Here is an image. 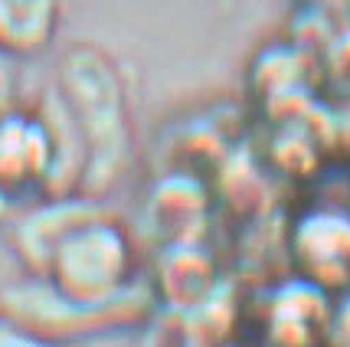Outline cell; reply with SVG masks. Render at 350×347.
Returning <instances> with one entry per match:
<instances>
[{
  "instance_id": "cell-5",
  "label": "cell",
  "mask_w": 350,
  "mask_h": 347,
  "mask_svg": "<svg viewBox=\"0 0 350 347\" xmlns=\"http://www.w3.org/2000/svg\"><path fill=\"white\" fill-rule=\"evenodd\" d=\"M49 135L30 118H20L14 112L0 115V183L23 187L40 181L49 170Z\"/></svg>"
},
{
  "instance_id": "cell-3",
  "label": "cell",
  "mask_w": 350,
  "mask_h": 347,
  "mask_svg": "<svg viewBox=\"0 0 350 347\" xmlns=\"http://www.w3.org/2000/svg\"><path fill=\"white\" fill-rule=\"evenodd\" d=\"M331 318H334L331 292L298 275L288 285L272 292L265 331L275 347H318L327 337Z\"/></svg>"
},
{
  "instance_id": "cell-6",
  "label": "cell",
  "mask_w": 350,
  "mask_h": 347,
  "mask_svg": "<svg viewBox=\"0 0 350 347\" xmlns=\"http://www.w3.org/2000/svg\"><path fill=\"white\" fill-rule=\"evenodd\" d=\"M298 7L314 10V14H337V10H350V0H295Z\"/></svg>"
},
{
  "instance_id": "cell-2",
  "label": "cell",
  "mask_w": 350,
  "mask_h": 347,
  "mask_svg": "<svg viewBox=\"0 0 350 347\" xmlns=\"http://www.w3.org/2000/svg\"><path fill=\"white\" fill-rule=\"evenodd\" d=\"M291 262L301 279L324 292L350 288V213L314 207L291 227Z\"/></svg>"
},
{
  "instance_id": "cell-1",
  "label": "cell",
  "mask_w": 350,
  "mask_h": 347,
  "mask_svg": "<svg viewBox=\"0 0 350 347\" xmlns=\"http://www.w3.org/2000/svg\"><path fill=\"white\" fill-rule=\"evenodd\" d=\"M43 272L56 298L76 308H98L124 292L135 272V249L115 220L92 216L66 227L53 240Z\"/></svg>"
},
{
  "instance_id": "cell-4",
  "label": "cell",
  "mask_w": 350,
  "mask_h": 347,
  "mask_svg": "<svg viewBox=\"0 0 350 347\" xmlns=\"http://www.w3.org/2000/svg\"><path fill=\"white\" fill-rule=\"evenodd\" d=\"M62 0H0V53L27 60L56 40Z\"/></svg>"
}]
</instances>
